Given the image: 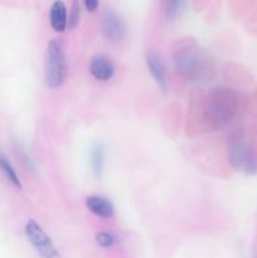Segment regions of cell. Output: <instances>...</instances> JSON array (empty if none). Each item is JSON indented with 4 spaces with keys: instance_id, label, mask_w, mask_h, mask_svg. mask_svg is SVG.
<instances>
[{
    "instance_id": "12",
    "label": "cell",
    "mask_w": 257,
    "mask_h": 258,
    "mask_svg": "<svg viewBox=\"0 0 257 258\" xmlns=\"http://www.w3.org/2000/svg\"><path fill=\"white\" fill-rule=\"evenodd\" d=\"M0 171L4 174L5 178L9 180V183L12 184L13 186H15V188L18 189L22 188V183H20L17 171L14 170V168H13V165L10 164V161L8 160V158L3 153H0Z\"/></svg>"
},
{
    "instance_id": "14",
    "label": "cell",
    "mask_w": 257,
    "mask_h": 258,
    "mask_svg": "<svg viewBox=\"0 0 257 258\" xmlns=\"http://www.w3.org/2000/svg\"><path fill=\"white\" fill-rule=\"evenodd\" d=\"M80 2H78V0H73L72 9H71L70 18H68V28L73 29V28L78 24V20H80Z\"/></svg>"
},
{
    "instance_id": "1",
    "label": "cell",
    "mask_w": 257,
    "mask_h": 258,
    "mask_svg": "<svg viewBox=\"0 0 257 258\" xmlns=\"http://www.w3.org/2000/svg\"><path fill=\"white\" fill-rule=\"evenodd\" d=\"M67 77V62L62 47L52 40L48 44L45 54L44 82L48 88H58L65 83Z\"/></svg>"
},
{
    "instance_id": "9",
    "label": "cell",
    "mask_w": 257,
    "mask_h": 258,
    "mask_svg": "<svg viewBox=\"0 0 257 258\" xmlns=\"http://www.w3.org/2000/svg\"><path fill=\"white\" fill-rule=\"evenodd\" d=\"M86 206H87L88 211L93 213L95 216L100 217V218L108 219L113 216V209L112 203L108 201L105 197L100 196H91L86 199Z\"/></svg>"
},
{
    "instance_id": "5",
    "label": "cell",
    "mask_w": 257,
    "mask_h": 258,
    "mask_svg": "<svg viewBox=\"0 0 257 258\" xmlns=\"http://www.w3.org/2000/svg\"><path fill=\"white\" fill-rule=\"evenodd\" d=\"M103 37L110 42H120L126 35V25L120 15L113 10H107L101 22Z\"/></svg>"
},
{
    "instance_id": "6",
    "label": "cell",
    "mask_w": 257,
    "mask_h": 258,
    "mask_svg": "<svg viewBox=\"0 0 257 258\" xmlns=\"http://www.w3.org/2000/svg\"><path fill=\"white\" fill-rule=\"evenodd\" d=\"M201 55L196 50L189 48L185 52L180 53L176 58V67L183 75L189 78H197L201 76L203 71V63H202Z\"/></svg>"
},
{
    "instance_id": "8",
    "label": "cell",
    "mask_w": 257,
    "mask_h": 258,
    "mask_svg": "<svg viewBox=\"0 0 257 258\" xmlns=\"http://www.w3.org/2000/svg\"><path fill=\"white\" fill-rule=\"evenodd\" d=\"M90 73L93 78L101 82L111 80L115 73V67L112 62L105 55H96L91 59L90 63Z\"/></svg>"
},
{
    "instance_id": "7",
    "label": "cell",
    "mask_w": 257,
    "mask_h": 258,
    "mask_svg": "<svg viewBox=\"0 0 257 258\" xmlns=\"http://www.w3.org/2000/svg\"><path fill=\"white\" fill-rule=\"evenodd\" d=\"M146 66H148L149 72L151 73L159 88L163 92H166V90H168V78H166L165 66H164L161 58L156 53L148 52L146 53Z\"/></svg>"
},
{
    "instance_id": "2",
    "label": "cell",
    "mask_w": 257,
    "mask_h": 258,
    "mask_svg": "<svg viewBox=\"0 0 257 258\" xmlns=\"http://www.w3.org/2000/svg\"><path fill=\"white\" fill-rule=\"evenodd\" d=\"M25 236L29 239L30 244L35 248L42 258H60L57 247L52 242L47 233L43 231L42 227L34 221L29 219L25 224Z\"/></svg>"
},
{
    "instance_id": "16",
    "label": "cell",
    "mask_w": 257,
    "mask_h": 258,
    "mask_svg": "<svg viewBox=\"0 0 257 258\" xmlns=\"http://www.w3.org/2000/svg\"><path fill=\"white\" fill-rule=\"evenodd\" d=\"M83 3H85L86 9L90 13L96 12V9L98 8V0H83Z\"/></svg>"
},
{
    "instance_id": "10",
    "label": "cell",
    "mask_w": 257,
    "mask_h": 258,
    "mask_svg": "<svg viewBox=\"0 0 257 258\" xmlns=\"http://www.w3.org/2000/svg\"><path fill=\"white\" fill-rule=\"evenodd\" d=\"M50 25L53 29L58 33L65 32L67 28V10H66V5L62 0H55L53 3L52 8H50L49 13Z\"/></svg>"
},
{
    "instance_id": "11",
    "label": "cell",
    "mask_w": 257,
    "mask_h": 258,
    "mask_svg": "<svg viewBox=\"0 0 257 258\" xmlns=\"http://www.w3.org/2000/svg\"><path fill=\"white\" fill-rule=\"evenodd\" d=\"M91 166L96 178L100 179L105 168V149L101 143H95L91 150Z\"/></svg>"
},
{
    "instance_id": "13",
    "label": "cell",
    "mask_w": 257,
    "mask_h": 258,
    "mask_svg": "<svg viewBox=\"0 0 257 258\" xmlns=\"http://www.w3.org/2000/svg\"><path fill=\"white\" fill-rule=\"evenodd\" d=\"M96 242L102 248H111L112 246H115L116 237L110 232H100L96 234Z\"/></svg>"
},
{
    "instance_id": "15",
    "label": "cell",
    "mask_w": 257,
    "mask_h": 258,
    "mask_svg": "<svg viewBox=\"0 0 257 258\" xmlns=\"http://www.w3.org/2000/svg\"><path fill=\"white\" fill-rule=\"evenodd\" d=\"M185 0H169L166 5V15L168 18H175L180 13Z\"/></svg>"
},
{
    "instance_id": "3",
    "label": "cell",
    "mask_w": 257,
    "mask_h": 258,
    "mask_svg": "<svg viewBox=\"0 0 257 258\" xmlns=\"http://www.w3.org/2000/svg\"><path fill=\"white\" fill-rule=\"evenodd\" d=\"M231 163L238 170L243 173L253 175L257 173V160L254 159L253 154L248 149L247 144L242 140H237L232 144L231 150Z\"/></svg>"
},
{
    "instance_id": "4",
    "label": "cell",
    "mask_w": 257,
    "mask_h": 258,
    "mask_svg": "<svg viewBox=\"0 0 257 258\" xmlns=\"http://www.w3.org/2000/svg\"><path fill=\"white\" fill-rule=\"evenodd\" d=\"M233 100L231 92L228 91H218L216 95L212 96L211 105H209L208 113L212 121L222 122L227 121V118L231 117V113L234 111Z\"/></svg>"
}]
</instances>
